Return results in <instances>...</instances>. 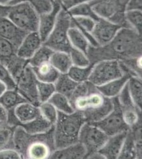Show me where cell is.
I'll use <instances>...</instances> for the list:
<instances>
[{
  "label": "cell",
  "instance_id": "1",
  "mask_svg": "<svg viewBox=\"0 0 142 159\" xmlns=\"http://www.w3.org/2000/svg\"><path fill=\"white\" fill-rule=\"evenodd\" d=\"M141 35L130 27L121 28L108 44L90 46L87 56L91 63L106 60L123 61L141 56Z\"/></svg>",
  "mask_w": 142,
  "mask_h": 159
},
{
  "label": "cell",
  "instance_id": "2",
  "mask_svg": "<svg viewBox=\"0 0 142 159\" xmlns=\"http://www.w3.org/2000/svg\"><path fill=\"white\" fill-rule=\"evenodd\" d=\"M13 143L22 158H50L56 149L54 142L53 128L46 133L30 134L20 125L15 128Z\"/></svg>",
  "mask_w": 142,
  "mask_h": 159
},
{
  "label": "cell",
  "instance_id": "3",
  "mask_svg": "<svg viewBox=\"0 0 142 159\" xmlns=\"http://www.w3.org/2000/svg\"><path fill=\"white\" fill-rule=\"evenodd\" d=\"M75 111L80 112L86 122L96 123L104 118L113 108L112 99L105 97L94 84L84 95L71 101Z\"/></svg>",
  "mask_w": 142,
  "mask_h": 159
},
{
  "label": "cell",
  "instance_id": "4",
  "mask_svg": "<svg viewBox=\"0 0 142 159\" xmlns=\"http://www.w3.org/2000/svg\"><path fill=\"white\" fill-rule=\"evenodd\" d=\"M85 122L83 114L77 111L69 114L58 112L57 121L53 125L55 149H61L79 142L80 130Z\"/></svg>",
  "mask_w": 142,
  "mask_h": 159
},
{
  "label": "cell",
  "instance_id": "5",
  "mask_svg": "<svg viewBox=\"0 0 142 159\" xmlns=\"http://www.w3.org/2000/svg\"><path fill=\"white\" fill-rule=\"evenodd\" d=\"M0 15L6 17L18 28L27 33L38 30L39 15L28 2L0 6Z\"/></svg>",
  "mask_w": 142,
  "mask_h": 159
},
{
  "label": "cell",
  "instance_id": "6",
  "mask_svg": "<svg viewBox=\"0 0 142 159\" xmlns=\"http://www.w3.org/2000/svg\"><path fill=\"white\" fill-rule=\"evenodd\" d=\"M71 26V17L67 11L62 7L56 20L54 27L43 44L54 51L69 53L72 48L68 37Z\"/></svg>",
  "mask_w": 142,
  "mask_h": 159
},
{
  "label": "cell",
  "instance_id": "7",
  "mask_svg": "<svg viewBox=\"0 0 142 159\" xmlns=\"http://www.w3.org/2000/svg\"><path fill=\"white\" fill-rule=\"evenodd\" d=\"M119 61L106 60L94 63L88 81L98 87L124 75Z\"/></svg>",
  "mask_w": 142,
  "mask_h": 159
},
{
  "label": "cell",
  "instance_id": "8",
  "mask_svg": "<svg viewBox=\"0 0 142 159\" xmlns=\"http://www.w3.org/2000/svg\"><path fill=\"white\" fill-rule=\"evenodd\" d=\"M111 99L113 102L112 110L102 120L93 123L108 136L123 133L130 129L129 127L124 122L118 97Z\"/></svg>",
  "mask_w": 142,
  "mask_h": 159
},
{
  "label": "cell",
  "instance_id": "9",
  "mask_svg": "<svg viewBox=\"0 0 142 159\" xmlns=\"http://www.w3.org/2000/svg\"><path fill=\"white\" fill-rule=\"evenodd\" d=\"M108 136L97 125L85 122L82 126L79 136V142L85 148V158L94 152H98L107 141Z\"/></svg>",
  "mask_w": 142,
  "mask_h": 159
},
{
  "label": "cell",
  "instance_id": "10",
  "mask_svg": "<svg viewBox=\"0 0 142 159\" xmlns=\"http://www.w3.org/2000/svg\"><path fill=\"white\" fill-rule=\"evenodd\" d=\"M37 82L32 68L28 64L16 81V89L27 102L39 106Z\"/></svg>",
  "mask_w": 142,
  "mask_h": 159
},
{
  "label": "cell",
  "instance_id": "11",
  "mask_svg": "<svg viewBox=\"0 0 142 159\" xmlns=\"http://www.w3.org/2000/svg\"><path fill=\"white\" fill-rule=\"evenodd\" d=\"M122 26L107 19H99L96 21L91 35L98 46L108 44L117 35Z\"/></svg>",
  "mask_w": 142,
  "mask_h": 159
},
{
  "label": "cell",
  "instance_id": "12",
  "mask_svg": "<svg viewBox=\"0 0 142 159\" xmlns=\"http://www.w3.org/2000/svg\"><path fill=\"white\" fill-rule=\"evenodd\" d=\"M62 7L60 0H53V6L50 11L39 15L37 32L43 42L53 30L57 16Z\"/></svg>",
  "mask_w": 142,
  "mask_h": 159
},
{
  "label": "cell",
  "instance_id": "13",
  "mask_svg": "<svg viewBox=\"0 0 142 159\" xmlns=\"http://www.w3.org/2000/svg\"><path fill=\"white\" fill-rule=\"evenodd\" d=\"M43 44V42L37 31L28 33L17 47V55L29 60Z\"/></svg>",
  "mask_w": 142,
  "mask_h": 159
},
{
  "label": "cell",
  "instance_id": "14",
  "mask_svg": "<svg viewBox=\"0 0 142 159\" xmlns=\"http://www.w3.org/2000/svg\"><path fill=\"white\" fill-rule=\"evenodd\" d=\"M27 33L18 28L6 17L0 15V36L11 42L17 48Z\"/></svg>",
  "mask_w": 142,
  "mask_h": 159
},
{
  "label": "cell",
  "instance_id": "15",
  "mask_svg": "<svg viewBox=\"0 0 142 159\" xmlns=\"http://www.w3.org/2000/svg\"><path fill=\"white\" fill-rule=\"evenodd\" d=\"M127 131L108 136L107 141L98 152L104 158H118L125 140Z\"/></svg>",
  "mask_w": 142,
  "mask_h": 159
},
{
  "label": "cell",
  "instance_id": "16",
  "mask_svg": "<svg viewBox=\"0 0 142 159\" xmlns=\"http://www.w3.org/2000/svg\"><path fill=\"white\" fill-rule=\"evenodd\" d=\"M92 7L98 18L111 20L120 12H125L120 9L114 0H91Z\"/></svg>",
  "mask_w": 142,
  "mask_h": 159
},
{
  "label": "cell",
  "instance_id": "17",
  "mask_svg": "<svg viewBox=\"0 0 142 159\" xmlns=\"http://www.w3.org/2000/svg\"><path fill=\"white\" fill-rule=\"evenodd\" d=\"M130 77L131 76L129 74L124 73L121 77L114 79V80L102 84V85L98 86L97 88L99 92L105 97L111 99L118 96L126 86Z\"/></svg>",
  "mask_w": 142,
  "mask_h": 159
},
{
  "label": "cell",
  "instance_id": "18",
  "mask_svg": "<svg viewBox=\"0 0 142 159\" xmlns=\"http://www.w3.org/2000/svg\"><path fill=\"white\" fill-rule=\"evenodd\" d=\"M13 112L19 121V125L30 121L40 114L39 106L27 101L15 107L13 109Z\"/></svg>",
  "mask_w": 142,
  "mask_h": 159
},
{
  "label": "cell",
  "instance_id": "19",
  "mask_svg": "<svg viewBox=\"0 0 142 159\" xmlns=\"http://www.w3.org/2000/svg\"><path fill=\"white\" fill-rule=\"evenodd\" d=\"M86 155L85 148L80 142H77L61 149H55L50 158H85Z\"/></svg>",
  "mask_w": 142,
  "mask_h": 159
},
{
  "label": "cell",
  "instance_id": "20",
  "mask_svg": "<svg viewBox=\"0 0 142 159\" xmlns=\"http://www.w3.org/2000/svg\"><path fill=\"white\" fill-rule=\"evenodd\" d=\"M33 71L39 81L54 83L60 73L53 67L50 61L43 63L39 66L32 67Z\"/></svg>",
  "mask_w": 142,
  "mask_h": 159
},
{
  "label": "cell",
  "instance_id": "21",
  "mask_svg": "<svg viewBox=\"0 0 142 159\" xmlns=\"http://www.w3.org/2000/svg\"><path fill=\"white\" fill-rule=\"evenodd\" d=\"M68 37L71 46L73 48L84 52L87 55L91 44L82 32L72 24L68 31Z\"/></svg>",
  "mask_w": 142,
  "mask_h": 159
},
{
  "label": "cell",
  "instance_id": "22",
  "mask_svg": "<svg viewBox=\"0 0 142 159\" xmlns=\"http://www.w3.org/2000/svg\"><path fill=\"white\" fill-rule=\"evenodd\" d=\"M50 62L60 74L67 73L73 66L69 53L62 51H54Z\"/></svg>",
  "mask_w": 142,
  "mask_h": 159
},
{
  "label": "cell",
  "instance_id": "23",
  "mask_svg": "<svg viewBox=\"0 0 142 159\" xmlns=\"http://www.w3.org/2000/svg\"><path fill=\"white\" fill-rule=\"evenodd\" d=\"M20 126L27 133L30 134H40L46 133L53 128V125L46 120L41 114L34 120L26 124L21 125Z\"/></svg>",
  "mask_w": 142,
  "mask_h": 159
},
{
  "label": "cell",
  "instance_id": "24",
  "mask_svg": "<svg viewBox=\"0 0 142 159\" xmlns=\"http://www.w3.org/2000/svg\"><path fill=\"white\" fill-rule=\"evenodd\" d=\"M128 91L134 103L139 109L142 108V80L141 77L131 76L127 82Z\"/></svg>",
  "mask_w": 142,
  "mask_h": 159
},
{
  "label": "cell",
  "instance_id": "25",
  "mask_svg": "<svg viewBox=\"0 0 142 159\" xmlns=\"http://www.w3.org/2000/svg\"><path fill=\"white\" fill-rule=\"evenodd\" d=\"M68 13L71 17H86L93 19L95 20H98L100 18L94 12L92 7V2H84L79 3L73 5L70 9H67Z\"/></svg>",
  "mask_w": 142,
  "mask_h": 159
},
{
  "label": "cell",
  "instance_id": "26",
  "mask_svg": "<svg viewBox=\"0 0 142 159\" xmlns=\"http://www.w3.org/2000/svg\"><path fill=\"white\" fill-rule=\"evenodd\" d=\"M26 101L27 100L17 89H7L0 97V103L7 110H13L20 104Z\"/></svg>",
  "mask_w": 142,
  "mask_h": 159
},
{
  "label": "cell",
  "instance_id": "27",
  "mask_svg": "<svg viewBox=\"0 0 142 159\" xmlns=\"http://www.w3.org/2000/svg\"><path fill=\"white\" fill-rule=\"evenodd\" d=\"M78 84L68 76L67 73H65L60 74L54 83V85L56 92L64 94L70 98L77 87Z\"/></svg>",
  "mask_w": 142,
  "mask_h": 159
},
{
  "label": "cell",
  "instance_id": "28",
  "mask_svg": "<svg viewBox=\"0 0 142 159\" xmlns=\"http://www.w3.org/2000/svg\"><path fill=\"white\" fill-rule=\"evenodd\" d=\"M59 112L71 114L75 112L70 100L66 95L56 92L48 100Z\"/></svg>",
  "mask_w": 142,
  "mask_h": 159
},
{
  "label": "cell",
  "instance_id": "29",
  "mask_svg": "<svg viewBox=\"0 0 142 159\" xmlns=\"http://www.w3.org/2000/svg\"><path fill=\"white\" fill-rule=\"evenodd\" d=\"M16 127L7 124H0V151L7 149H15L13 143L14 130Z\"/></svg>",
  "mask_w": 142,
  "mask_h": 159
},
{
  "label": "cell",
  "instance_id": "30",
  "mask_svg": "<svg viewBox=\"0 0 142 159\" xmlns=\"http://www.w3.org/2000/svg\"><path fill=\"white\" fill-rule=\"evenodd\" d=\"M3 64L7 67L15 81H17L29 62L28 60L23 59L16 54Z\"/></svg>",
  "mask_w": 142,
  "mask_h": 159
},
{
  "label": "cell",
  "instance_id": "31",
  "mask_svg": "<svg viewBox=\"0 0 142 159\" xmlns=\"http://www.w3.org/2000/svg\"><path fill=\"white\" fill-rule=\"evenodd\" d=\"M93 64L94 63H91L90 65L86 67L72 66L67 74L71 79L77 83L88 81Z\"/></svg>",
  "mask_w": 142,
  "mask_h": 159
},
{
  "label": "cell",
  "instance_id": "32",
  "mask_svg": "<svg viewBox=\"0 0 142 159\" xmlns=\"http://www.w3.org/2000/svg\"><path fill=\"white\" fill-rule=\"evenodd\" d=\"M53 52L54 50L43 44L28 60L29 66L34 67L43 64L44 63L50 61V57Z\"/></svg>",
  "mask_w": 142,
  "mask_h": 159
},
{
  "label": "cell",
  "instance_id": "33",
  "mask_svg": "<svg viewBox=\"0 0 142 159\" xmlns=\"http://www.w3.org/2000/svg\"><path fill=\"white\" fill-rule=\"evenodd\" d=\"M125 19L130 28L141 35L142 10H127L125 11Z\"/></svg>",
  "mask_w": 142,
  "mask_h": 159
},
{
  "label": "cell",
  "instance_id": "34",
  "mask_svg": "<svg viewBox=\"0 0 142 159\" xmlns=\"http://www.w3.org/2000/svg\"><path fill=\"white\" fill-rule=\"evenodd\" d=\"M118 158H135L134 139L132 131L130 129L127 131L122 150Z\"/></svg>",
  "mask_w": 142,
  "mask_h": 159
},
{
  "label": "cell",
  "instance_id": "35",
  "mask_svg": "<svg viewBox=\"0 0 142 159\" xmlns=\"http://www.w3.org/2000/svg\"><path fill=\"white\" fill-rule=\"evenodd\" d=\"M17 47L11 42L0 36V61L5 63L17 54Z\"/></svg>",
  "mask_w": 142,
  "mask_h": 159
},
{
  "label": "cell",
  "instance_id": "36",
  "mask_svg": "<svg viewBox=\"0 0 142 159\" xmlns=\"http://www.w3.org/2000/svg\"><path fill=\"white\" fill-rule=\"evenodd\" d=\"M56 92L54 83H44L38 81L37 93L40 104L48 101Z\"/></svg>",
  "mask_w": 142,
  "mask_h": 159
},
{
  "label": "cell",
  "instance_id": "37",
  "mask_svg": "<svg viewBox=\"0 0 142 159\" xmlns=\"http://www.w3.org/2000/svg\"><path fill=\"white\" fill-rule=\"evenodd\" d=\"M20 2L29 3L39 15L50 11L53 6V0H14L11 5Z\"/></svg>",
  "mask_w": 142,
  "mask_h": 159
},
{
  "label": "cell",
  "instance_id": "38",
  "mask_svg": "<svg viewBox=\"0 0 142 159\" xmlns=\"http://www.w3.org/2000/svg\"><path fill=\"white\" fill-rule=\"evenodd\" d=\"M39 107L41 115L54 125L58 116V111L48 101L40 103Z\"/></svg>",
  "mask_w": 142,
  "mask_h": 159
},
{
  "label": "cell",
  "instance_id": "39",
  "mask_svg": "<svg viewBox=\"0 0 142 159\" xmlns=\"http://www.w3.org/2000/svg\"><path fill=\"white\" fill-rule=\"evenodd\" d=\"M73 66L79 67H86L91 64L90 60L85 53L74 48H71L69 52Z\"/></svg>",
  "mask_w": 142,
  "mask_h": 159
},
{
  "label": "cell",
  "instance_id": "40",
  "mask_svg": "<svg viewBox=\"0 0 142 159\" xmlns=\"http://www.w3.org/2000/svg\"><path fill=\"white\" fill-rule=\"evenodd\" d=\"M0 81L6 84L7 89H16L17 83L7 67L0 61Z\"/></svg>",
  "mask_w": 142,
  "mask_h": 159
},
{
  "label": "cell",
  "instance_id": "41",
  "mask_svg": "<svg viewBox=\"0 0 142 159\" xmlns=\"http://www.w3.org/2000/svg\"><path fill=\"white\" fill-rule=\"evenodd\" d=\"M0 158H22V157L16 149H7L0 151Z\"/></svg>",
  "mask_w": 142,
  "mask_h": 159
},
{
  "label": "cell",
  "instance_id": "42",
  "mask_svg": "<svg viewBox=\"0 0 142 159\" xmlns=\"http://www.w3.org/2000/svg\"><path fill=\"white\" fill-rule=\"evenodd\" d=\"M127 10H142V0H129L126 7Z\"/></svg>",
  "mask_w": 142,
  "mask_h": 159
},
{
  "label": "cell",
  "instance_id": "43",
  "mask_svg": "<svg viewBox=\"0 0 142 159\" xmlns=\"http://www.w3.org/2000/svg\"><path fill=\"white\" fill-rule=\"evenodd\" d=\"M8 118V110L0 103V124L7 122Z\"/></svg>",
  "mask_w": 142,
  "mask_h": 159
},
{
  "label": "cell",
  "instance_id": "44",
  "mask_svg": "<svg viewBox=\"0 0 142 159\" xmlns=\"http://www.w3.org/2000/svg\"><path fill=\"white\" fill-rule=\"evenodd\" d=\"M116 3L117 4L118 7L122 11H126V7L127 5L129 0H114Z\"/></svg>",
  "mask_w": 142,
  "mask_h": 159
},
{
  "label": "cell",
  "instance_id": "45",
  "mask_svg": "<svg viewBox=\"0 0 142 159\" xmlns=\"http://www.w3.org/2000/svg\"><path fill=\"white\" fill-rule=\"evenodd\" d=\"M14 0H0V6H9L11 5Z\"/></svg>",
  "mask_w": 142,
  "mask_h": 159
},
{
  "label": "cell",
  "instance_id": "46",
  "mask_svg": "<svg viewBox=\"0 0 142 159\" xmlns=\"http://www.w3.org/2000/svg\"><path fill=\"white\" fill-rule=\"evenodd\" d=\"M7 89V88L6 84L0 81V97H1L3 94V93L6 91Z\"/></svg>",
  "mask_w": 142,
  "mask_h": 159
}]
</instances>
